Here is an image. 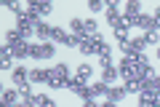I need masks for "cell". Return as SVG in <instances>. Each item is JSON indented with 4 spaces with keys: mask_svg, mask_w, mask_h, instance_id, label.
Instances as JSON below:
<instances>
[{
    "mask_svg": "<svg viewBox=\"0 0 160 107\" xmlns=\"http://www.w3.org/2000/svg\"><path fill=\"white\" fill-rule=\"evenodd\" d=\"M99 107H118V102H112V99H104Z\"/></svg>",
    "mask_w": 160,
    "mask_h": 107,
    "instance_id": "obj_33",
    "label": "cell"
},
{
    "mask_svg": "<svg viewBox=\"0 0 160 107\" xmlns=\"http://www.w3.org/2000/svg\"><path fill=\"white\" fill-rule=\"evenodd\" d=\"M51 75H53V78H59V80H67V78H72V75H69V67H67V64H53V67H51Z\"/></svg>",
    "mask_w": 160,
    "mask_h": 107,
    "instance_id": "obj_16",
    "label": "cell"
},
{
    "mask_svg": "<svg viewBox=\"0 0 160 107\" xmlns=\"http://www.w3.org/2000/svg\"><path fill=\"white\" fill-rule=\"evenodd\" d=\"M80 54H86V56H96V54H99V43L93 38H83V43H80Z\"/></svg>",
    "mask_w": 160,
    "mask_h": 107,
    "instance_id": "obj_11",
    "label": "cell"
},
{
    "mask_svg": "<svg viewBox=\"0 0 160 107\" xmlns=\"http://www.w3.org/2000/svg\"><path fill=\"white\" fill-rule=\"evenodd\" d=\"M69 35L86 38V24H83V19H78V16H72V19H69Z\"/></svg>",
    "mask_w": 160,
    "mask_h": 107,
    "instance_id": "obj_12",
    "label": "cell"
},
{
    "mask_svg": "<svg viewBox=\"0 0 160 107\" xmlns=\"http://www.w3.org/2000/svg\"><path fill=\"white\" fill-rule=\"evenodd\" d=\"M139 13H142V6H139L136 0H131V3H128V6H126V11H123V16H126L128 22H131V19H136Z\"/></svg>",
    "mask_w": 160,
    "mask_h": 107,
    "instance_id": "obj_18",
    "label": "cell"
},
{
    "mask_svg": "<svg viewBox=\"0 0 160 107\" xmlns=\"http://www.w3.org/2000/svg\"><path fill=\"white\" fill-rule=\"evenodd\" d=\"M27 11L32 13L35 19H40V22H43V16H48V13H51V3H43V0H29Z\"/></svg>",
    "mask_w": 160,
    "mask_h": 107,
    "instance_id": "obj_3",
    "label": "cell"
},
{
    "mask_svg": "<svg viewBox=\"0 0 160 107\" xmlns=\"http://www.w3.org/2000/svg\"><path fill=\"white\" fill-rule=\"evenodd\" d=\"M3 6H6V11H13V13H19V11H22V8H19V3H13V0H6Z\"/></svg>",
    "mask_w": 160,
    "mask_h": 107,
    "instance_id": "obj_31",
    "label": "cell"
},
{
    "mask_svg": "<svg viewBox=\"0 0 160 107\" xmlns=\"http://www.w3.org/2000/svg\"><path fill=\"white\" fill-rule=\"evenodd\" d=\"M131 27H139V29H144V32H149V29L155 27V22H152V13H139L136 19H131Z\"/></svg>",
    "mask_w": 160,
    "mask_h": 107,
    "instance_id": "obj_6",
    "label": "cell"
},
{
    "mask_svg": "<svg viewBox=\"0 0 160 107\" xmlns=\"http://www.w3.org/2000/svg\"><path fill=\"white\" fill-rule=\"evenodd\" d=\"M11 107H27V104H24V102H22V104H11Z\"/></svg>",
    "mask_w": 160,
    "mask_h": 107,
    "instance_id": "obj_34",
    "label": "cell"
},
{
    "mask_svg": "<svg viewBox=\"0 0 160 107\" xmlns=\"http://www.w3.org/2000/svg\"><path fill=\"white\" fill-rule=\"evenodd\" d=\"M51 24H46V22H40L38 27H35V38L40 40V43H51Z\"/></svg>",
    "mask_w": 160,
    "mask_h": 107,
    "instance_id": "obj_10",
    "label": "cell"
},
{
    "mask_svg": "<svg viewBox=\"0 0 160 107\" xmlns=\"http://www.w3.org/2000/svg\"><path fill=\"white\" fill-rule=\"evenodd\" d=\"M147 88L155 91V94H160V75H152V78L147 80Z\"/></svg>",
    "mask_w": 160,
    "mask_h": 107,
    "instance_id": "obj_25",
    "label": "cell"
},
{
    "mask_svg": "<svg viewBox=\"0 0 160 107\" xmlns=\"http://www.w3.org/2000/svg\"><path fill=\"white\" fill-rule=\"evenodd\" d=\"M107 99H112V102L126 99V88H123V86H109V91H107Z\"/></svg>",
    "mask_w": 160,
    "mask_h": 107,
    "instance_id": "obj_20",
    "label": "cell"
},
{
    "mask_svg": "<svg viewBox=\"0 0 160 107\" xmlns=\"http://www.w3.org/2000/svg\"><path fill=\"white\" fill-rule=\"evenodd\" d=\"M86 86L88 83H83V80H80L78 78V75H72V78H67V80H64V88H67V91H72V94H83V88H86Z\"/></svg>",
    "mask_w": 160,
    "mask_h": 107,
    "instance_id": "obj_9",
    "label": "cell"
},
{
    "mask_svg": "<svg viewBox=\"0 0 160 107\" xmlns=\"http://www.w3.org/2000/svg\"><path fill=\"white\" fill-rule=\"evenodd\" d=\"M83 24H86V38L93 35V32H99L96 29V19H83Z\"/></svg>",
    "mask_w": 160,
    "mask_h": 107,
    "instance_id": "obj_26",
    "label": "cell"
},
{
    "mask_svg": "<svg viewBox=\"0 0 160 107\" xmlns=\"http://www.w3.org/2000/svg\"><path fill=\"white\" fill-rule=\"evenodd\" d=\"M158 59H160V45H158Z\"/></svg>",
    "mask_w": 160,
    "mask_h": 107,
    "instance_id": "obj_35",
    "label": "cell"
},
{
    "mask_svg": "<svg viewBox=\"0 0 160 107\" xmlns=\"http://www.w3.org/2000/svg\"><path fill=\"white\" fill-rule=\"evenodd\" d=\"M56 45L53 43H29V59H53Z\"/></svg>",
    "mask_w": 160,
    "mask_h": 107,
    "instance_id": "obj_2",
    "label": "cell"
},
{
    "mask_svg": "<svg viewBox=\"0 0 160 107\" xmlns=\"http://www.w3.org/2000/svg\"><path fill=\"white\" fill-rule=\"evenodd\" d=\"M75 75H78V78L83 80V83H88V80H91V75H93V67H91V64H78Z\"/></svg>",
    "mask_w": 160,
    "mask_h": 107,
    "instance_id": "obj_17",
    "label": "cell"
},
{
    "mask_svg": "<svg viewBox=\"0 0 160 107\" xmlns=\"http://www.w3.org/2000/svg\"><path fill=\"white\" fill-rule=\"evenodd\" d=\"M142 38H144V43H158V45H160V32H155V29H149V32H144Z\"/></svg>",
    "mask_w": 160,
    "mask_h": 107,
    "instance_id": "obj_24",
    "label": "cell"
},
{
    "mask_svg": "<svg viewBox=\"0 0 160 107\" xmlns=\"http://www.w3.org/2000/svg\"><path fill=\"white\" fill-rule=\"evenodd\" d=\"M80 43H83V38H78V35H67V48H80Z\"/></svg>",
    "mask_w": 160,
    "mask_h": 107,
    "instance_id": "obj_27",
    "label": "cell"
},
{
    "mask_svg": "<svg viewBox=\"0 0 160 107\" xmlns=\"http://www.w3.org/2000/svg\"><path fill=\"white\" fill-rule=\"evenodd\" d=\"M88 8H91V13H99V11H104V3H102V0H91Z\"/></svg>",
    "mask_w": 160,
    "mask_h": 107,
    "instance_id": "obj_29",
    "label": "cell"
},
{
    "mask_svg": "<svg viewBox=\"0 0 160 107\" xmlns=\"http://www.w3.org/2000/svg\"><path fill=\"white\" fill-rule=\"evenodd\" d=\"M152 22H155V32H160V8H155V13H152Z\"/></svg>",
    "mask_w": 160,
    "mask_h": 107,
    "instance_id": "obj_32",
    "label": "cell"
},
{
    "mask_svg": "<svg viewBox=\"0 0 160 107\" xmlns=\"http://www.w3.org/2000/svg\"><path fill=\"white\" fill-rule=\"evenodd\" d=\"M107 91H109V86L104 83V80H96V83H91V94H93V99H96V96H107Z\"/></svg>",
    "mask_w": 160,
    "mask_h": 107,
    "instance_id": "obj_22",
    "label": "cell"
},
{
    "mask_svg": "<svg viewBox=\"0 0 160 107\" xmlns=\"http://www.w3.org/2000/svg\"><path fill=\"white\" fill-rule=\"evenodd\" d=\"M126 94H142V91H147V80L144 78H131V80H126Z\"/></svg>",
    "mask_w": 160,
    "mask_h": 107,
    "instance_id": "obj_8",
    "label": "cell"
},
{
    "mask_svg": "<svg viewBox=\"0 0 160 107\" xmlns=\"http://www.w3.org/2000/svg\"><path fill=\"white\" fill-rule=\"evenodd\" d=\"M0 107H11V104H0Z\"/></svg>",
    "mask_w": 160,
    "mask_h": 107,
    "instance_id": "obj_36",
    "label": "cell"
},
{
    "mask_svg": "<svg viewBox=\"0 0 160 107\" xmlns=\"http://www.w3.org/2000/svg\"><path fill=\"white\" fill-rule=\"evenodd\" d=\"M48 70H43V67H35V70H29V80L32 83H48Z\"/></svg>",
    "mask_w": 160,
    "mask_h": 107,
    "instance_id": "obj_14",
    "label": "cell"
},
{
    "mask_svg": "<svg viewBox=\"0 0 160 107\" xmlns=\"http://www.w3.org/2000/svg\"><path fill=\"white\" fill-rule=\"evenodd\" d=\"M19 43H27V38H24L19 29H8V32H6V45L13 48V45H19Z\"/></svg>",
    "mask_w": 160,
    "mask_h": 107,
    "instance_id": "obj_13",
    "label": "cell"
},
{
    "mask_svg": "<svg viewBox=\"0 0 160 107\" xmlns=\"http://www.w3.org/2000/svg\"><path fill=\"white\" fill-rule=\"evenodd\" d=\"M96 56H99V67H102V70H104V67H112V45H109V43H102Z\"/></svg>",
    "mask_w": 160,
    "mask_h": 107,
    "instance_id": "obj_5",
    "label": "cell"
},
{
    "mask_svg": "<svg viewBox=\"0 0 160 107\" xmlns=\"http://www.w3.org/2000/svg\"><path fill=\"white\" fill-rule=\"evenodd\" d=\"M118 72H120V78H123V80H131V78H136V70H133V64H131V59H128V56H123V59H120V64H118Z\"/></svg>",
    "mask_w": 160,
    "mask_h": 107,
    "instance_id": "obj_7",
    "label": "cell"
},
{
    "mask_svg": "<svg viewBox=\"0 0 160 107\" xmlns=\"http://www.w3.org/2000/svg\"><path fill=\"white\" fill-rule=\"evenodd\" d=\"M67 35L69 32H64L62 27H53L51 29V43H67Z\"/></svg>",
    "mask_w": 160,
    "mask_h": 107,
    "instance_id": "obj_23",
    "label": "cell"
},
{
    "mask_svg": "<svg viewBox=\"0 0 160 107\" xmlns=\"http://www.w3.org/2000/svg\"><path fill=\"white\" fill-rule=\"evenodd\" d=\"M29 43H32V40H27V43H19V45H13V48H11L13 59H29Z\"/></svg>",
    "mask_w": 160,
    "mask_h": 107,
    "instance_id": "obj_15",
    "label": "cell"
},
{
    "mask_svg": "<svg viewBox=\"0 0 160 107\" xmlns=\"http://www.w3.org/2000/svg\"><path fill=\"white\" fill-rule=\"evenodd\" d=\"M19 96H22L19 88H6V91H3V104H16Z\"/></svg>",
    "mask_w": 160,
    "mask_h": 107,
    "instance_id": "obj_21",
    "label": "cell"
},
{
    "mask_svg": "<svg viewBox=\"0 0 160 107\" xmlns=\"http://www.w3.org/2000/svg\"><path fill=\"white\" fill-rule=\"evenodd\" d=\"M115 40H118V45L123 48V45H126V43H128L131 38H128V32H115Z\"/></svg>",
    "mask_w": 160,
    "mask_h": 107,
    "instance_id": "obj_30",
    "label": "cell"
},
{
    "mask_svg": "<svg viewBox=\"0 0 160 107\" xmlns=\"http://www.w3.org/2000/svg\"><path fill=\"white\" fill-rule=\"evenodd\" d=\"M118 67H115V64H112V67H104V72H102V80H104V83H107V86H112L115 83V80H118Z\"/></svg>",
    "mask_w": 160,
    "mask_h": 107,
    "instance_id": "obj_19",
    "label": "cell"
},
{
    "mask_svg": "<svg viewBox=\"0 0 160 107\" xmlns=\"http://www.w3.org/2000/svg\"><path fill=\"white\" fill-rule=\"evenodd\" d=\"M11 83L16 86V88H27L32 80H29V70L27 67H13V72H11Z\"/></svg>",
    "mask_w": 160,
    "mask_h": 107,
    "instance_id": "obj_4",
    "label": "cell"
},
{
    "mask_svg": "<svg viewBox=\"0 0 160 107\" xmlns=\"http://www.w3.org/2000/svg\"><path fill=\"white\" fill-rule=\"evenodd\" d=\"M51 72V70H48ZM46 86H51V88H64V80H59V78H53V75H48V83Z\"/></svg>",
    "mask_w": 160,
    "mask_h": 107,
    "instance_id": "obj_28",
    "label": "cell"
},
{
    "mask_svg": "<svg viewBox=\"0 0 160 107\" xmlns=\"http://www.w3.org/2000/svg\"><path fill=\"white\" fill-rule=\"evenodd\" d=\"M38 24H40V19H35L29 11H19V13H16V29H19L27 40H32V32H35Z\"/></svg>",
    "mask_w": 160,
    "mask_h": 107,
    "instance_id": "obj_1",
    "label": "cell"
}]
</instances>
